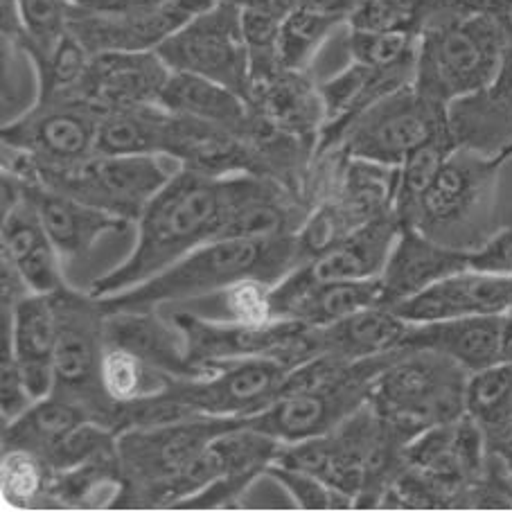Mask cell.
<instances>
[{
    "mask_svg": "<svg viewBox=\"0 0 512 512\" xmlns=\"http://www.w3.org/2000/svg\"><path fill=\"white\" fill-rule=\"evenodd\" d=\"M174 73L201 75L233 88L249 100L251 64L242 30V10L233 0H222L156 48Z\"/></svg>",
    "mask_w": 512,
    "mask_h": 512,
    "instance_id": "7c38bea8",
    "label": "cell"
},
{
    "mask_svg": "<svg viewBox=\"0 0 512 512\" xmlns=\"http://www.w3.org/2000/svg\"><path fill=\"white\" fill-rule=\"evenodd\" d=\"M3 343H0V411H3V425L19 418L21 413L34 402L32 395L25 386L23 370L14 357L10 325L3 321Z\"/></svg>",
    "mask_w": 512,
    "mask_h": 512,
    "instance_id": "b9f144b4",
    "label": "cell"
},
{
    "mask_svg": "<svg viewBox=\"0 0 512 512\" xmlns=\"http://www.w3.org/2000/svg\"><path fill=\"white\" fill-rule=\"evenodd\" d=\"M282 445L285 443H280L278 438L251 427L249 420L219 434L210 443V449H213L222 476L199 494L183 501L181 506L219 508L226 503H235L258 476L267 474L269 467L276 463Z\"/></svg>",
    "mask_w": 512,
    "mask_h": 512,
    "instance_id": "d6986e66",
    "label": "cell"
},
{
    "mask_svg": "<svg viewBox=\"0 0 512 512\" xmlns=\"http://www.w3.org/2000/svg\"><path fill=\"white\" fill-rule=\"evenodd\" d=\"M298 7H310L316 12H328V14H339L346 16L352 12V7L357 5V0H296Z\"/></svg>",
    "mask_w": 512,
    "mask_h": 512,
    "instance_id": "ee69618b",
    "label": "cell"
},
{
    "mask_svg": "<svg viewBox=\"0 0 512 512\" xmlns=\"http://www.w3.org/2000/svg\"><path fill=\"white\" fill-rule=\"evenodd\" d=\"M172 70L156 50H109L91 55L79 86V100L102 113L158 104Z\"/></svg>",
    "mask_w": 512,
    "mask_h": 512,
    "instance_id": "9a60e30c",
    "label": "cell"
},
{
    "mask_svg": "<svg viewBox=\"0 0 512 512\" xmlns=\"http://www.w3.org/2000/svg\"><path fill=\"white\" fill-rule=\"evenodd\" d=\"M291 370L285 361L271 357L226 361L199 377L172 379L158 395L190 416L249 420L271 406Z\"/></svg>",
    "mask_w": 512,
    "mask_h": 512,
    "instance_id": "4fadbf2b",
    "label": "cell"
},
{
    "mask_svg": "<svg viewBox=\"0 0 512 512\" xmlns=\"http://www.w3.org/2000/svg\"><path fill=\"white\" fill-rule=\"evenodd\" d=\"M393 310L409 323L512 314V273L467 267Z\"/></svg>",
    "mask_w": 512,
    "mask_h": 512,
    "instance_id": "2e32d148",
    "label": "cell"
},
{
    "mask_svg": "<svg viewBox=\"0 0 512 512\" xmlns=\"http://www.w3.org/2000/svg\"><path fill=\"white\" fill-rule=\"evenodd\" d=\"M470 267L494 273H512V217L499 231L490 237V242L470 255Z\"/></svg>",
    "mask_w": 512,
    "mask_h": 512,
    "instance_id": "7bdbcfd3",
    "label": "cell"
},
{
    "mask_svg": "<svg viewBox=\"0 0 512 512\" xmlns=\"http://www.w3.org/2000/svg\"><path fill=\"white\" fill-rule=\"evenodd\" d=\"M125 485L122 467L116 452L95 456L82 465L64 472L48 474L46 497L64 506H113Z\"/></svg>",
    "mask_w": 512,
    "mask_h": 512,
    "instance_id": "d6a6232c",
    "label": "cell"
},
{
    "mask_svg": "<svg viewBox=\"0 0 512 512\" xmlns=\"http://www.w3.org/2000/svg\"><path fill=\"white\" fill-rule=\"evenodd\" d=\"M158 104L179 116L213 122L242 136H251L255 125V111L246 97L213 79L192 73L172 70Z\"/></svg>",
    "mask_w": 512,
    "mask_h": 512,
    "instance_id": "f1b7e54d",
    "label": "cell"
},
{
    "mask_svg": "<svg viewBox=\"0 0 512 512\" xmlns=\"http://www.w3.org/2000/svg\"><path fill=\"white\" fill-rule=\"evenodd\" d=\"M402 231L400 219L388 213L359 226L328 251L300 264L287 278L294 282L323 280H368L379 278L391 255L397 235Z\"/></svg>",
    "mask_w": 512,
    "mask_h": 512,
    "instance_id": "7402d4cb",
    "label": "cell"
},
{
    "mask_svg": "<svg viewBox=\"0 0 512 512\" xmlns=\"http://www.w3.org/2000/svg\"><path fill=\"white\" fill-rule=\"evenodd\" d=\"M100 120L102 111L79 97L37 100L23 116L5 122L0 138L39 165L66 167L95 154Z\"/></svg>",
    "mask_w": 512,
    "mask_h": 512,
    "instance_id": "5bb4252c",
    "label": "cell"
},
{
    "mask_svg": "<svg viewBox=\"0 0 512 512\" xmlns=\"http://www.w3.org/2000/svg\"><path fill=\"white\" fill-rule=\"evenodd\" d=\"M52 296L57 314L55 386L52 393L66 397L91 413L95 422L120 434L122 404L113 402L102 386V357L107 350L104 323L107 312L91 291L79 294L64 285Z\"/></svg>",
    "mask_w": 512,
    "mask_h": 512,
    "instance_id": "9c48e42d",
    "label": "cell"
},
{
    "mask_svg": "<svg viewBox=\"0 0 512 512\" xmlns=\"http://www.w3.org/2000/svg\"><path fill=\"white\" fill-rule=\"evenodd\" d=\"M170 321L183 334L190 364L203 373L226 361L240 359L271 357L296 368L316 357L314 332L298 321L271 319L267 323H240L208 319L192 310H176Z\"/></svg>",
    "mask_w": 512,
    "mask_h": 512,
    "instance_id": "8fae6325",
    "label": "cell"
},
{
    "mask_svg": "<svg viewBox=\"0 0 512 512\" xmlns=\"http://www.w3.org/2000/svg\"><path fill=\"white\" fill-rule=\"evenodd\" d=\"M48 467L39 456L23 449H7L3 454V499L16 508H25L46 494Z\"/></svg>",
    "mask_w": 512,
    "mask_h": 512,
    "instance_id": "ab89813d",
    "label": "cell"
},
{
    "mask_svg": "<svg viewBox=\"0 0 512 512\" xmlns=\"http://www.w3.org/2000/svg\"><path fill=\"white\" fill-rule=\"evenodd\" d=\"M510 39L476 0H429L413 86L449 107L497 77Z\"/></svg>",
    "mask_w": 512,
    "mask_h": 512,
    "instance_id": "3957f363",
    "label": "cell"
},
{
    "mask_svg": "<svg viewBox=\"0 0 512 512\" xmlns=\"http://www.w3.org/2000/svg\"><path fill=\"white\" fill-rule=\"evenodd\" d=\"M409 321L393 307L373 305L325 328H312L316 355L359 361L400 350Z\"/></svg>",
    "mask_w": 512,
    "mask_h": 512,
    "instance_id": "83f0119b",
    "label": "cell"
},
{
    "mask_svg": "<svg viewBox=\"0 0 512 512\" xmlns=\"http://www.w3.org/2000/svg\"><path fill=\"white\" fill-rule=\"evenodd\" d=\"M161 158L93 154L75 165L46 167L21 149L3 145V172L21 181L48 185L127 222H138L147 203L174 174Z\"/></svg>",
    "mask_w": 512,
    "mask_h": 512,
    "instance_id": "8992f818",
    "label": "cell"
},
{
    "mask_svg": "<svg viewBox=\"0 0 512 512\" xmlns=\"http://www.w3.org/2000/svg\"><path fill=\"white\" fill-rule=\"evenodd\" d=\"M346 25V16L296 7L280 25V64L289 70H310L330 34Z\"/></svg>",
    "mask_w": 512,
    "mask_h": 512,
    "instance_id": "e575fe53",
    "label": "cell"
},
{
    "mask_svg": "<svg viewBox=\"0 0 512 512\" xmlns=\"http://www.w3.org/2000/svg\"><path fill=\"white\" fill-rule=\"evenodd\" d=\"M470 373L454 359L431 350L402 348L375 379L370 406L393 427L416 438L465 413Z\"/></svg>",
    "mask_w": 512,
    "mask_h": 512,
    "instance_id": "ba28073f",
    "label": "cell"
},
{
    "mask_svg": "<svg viewBox=\"0 0 512 512\" xmlns=\"http://www.w3.org/2000/svg\"><path fill=\"white\" fill-rule=\"evenodd\" d=\"M348 52L350 61H357V64L370 68H395L404 64H416L418 34L350 30Z\"/></svg>",
    "mask_w": 512,
    "mask_h": 512,
    "instance_id": "74e56055",
    "label": "cell"
},
{
    "mask_svg": "<svg viewBox=\"0 0 512 512\" xmlns=\"http://www.w3.org/2000/svg\"><path fill=\"white\" fill-rule=\"evenodd\" d=\"M170 375L158 373L125 348L107 346L102 357V386L113 402L129 404L163 393L172 384Z\"/></svg>",
    "mask_w": 512,
    "mask_h": 512,
    "instance_id": "d590c367",
    "label": "cell"
},
{
    "mask_svg": "<svg viewBox=\"0 0 512 512\" xmlns=\"http://www.w3.org/2000/svg\"><path fill=\"white\" fill-rule=\"evenodd\" d=\"M170 111L161 104L113 109L102 113L95 154L163 156Z\"/></svg>",
    "mask_w": 512,
    "mask_h": 512,
    "instance_id": "1f68e13d",
    "label": "cell"
},
{
    "mask_svg": "<svg viewBox=\"0 0 512 512\" xmlns=\"http://www.w3.org/2000/svg\"><path fill=\"white\" fill-rule=\"evenodd\" d=\"M267 474L276 479L282 488L289 492V497L296 501L298 508L305 510H325V508H352L355 501L348 494L334 490L332 485L321 481L319 476L310 472L296 470L280 463H273Z\"/></svg>",
    "mask_w": 512,
    "mask_h": 512,
    "instance_id": "60d3db41",
    "label": "cell"
},
{
    "mask_svg": "<svg viewBox=\"0 0 512 512\" xmlns=\"http://www.w3.org/2000/svg\"><path fill=\"white\" fill-rule=\"evenodd\" d=\"M10 325L14 357L23 370L25 386L37 402L48 397L55 386L57 314L50 294H28L12 310H3Z\"/></svg>",
    "mask_w": 512,
    "mask_h": 512,
    "instance_id": "d4e9b609",
    "label": "cell"
},
{
    "mask_svg": "<svg viewBox=\"0 0 512 512\" xmlns=\"http://www.w3.org/2000/svg\"><path fill=\"white\" fill-rule=\"evenodd\" d=\"M506 316H461L409 323L402 348L431 350L454 359L467 373H479L503 361Z\"/></svg>",
    "mask_w": 512,
    "mask_h": 512,
    "instance_id": "603a6c76",
    "label": "cell"
},
{
    "mask_svg": "<svg viewBox=\"0 0 512 512\" xmlns=\"http://www.w3.org/2000/svg\"><path fill=\"white\" fill-rule=\"evenodd\" d=\"M467 267H470V253L438 244L413 226H402L379 276L382 305H400Z\"/></svg>",
    "mask_w": 512,
    "mask_h": 512,
    "instance_id": "ffe728a7",
    "label": "cell"
},
{
    "mask_svg": "<svg viewBox=\"0 0 512 512\" xmlns=\"http://www.w3.org/2000/svg\"><path fill=\"white\" fill-rule=\"evenodd\" d=\"M400 350L359 361L316 355L291 370L280 395L249 425L285 445L328 434L368 404L375 379Z\"/></svg>",
    "mask_w": 512,
    "mask_h": 512,
    "instance_id": "277c9868",
    "label": "cell"
},
{
    "mask_svg": "<svg viewBox=\"0 0 512 512\" xmlns=\"http://www.w3.org/2000/svg\"><path fill=\"white\" fill-rule=\"evenodd\" d=\"M88 420L93 418L84 406L50 393L32 402L19 418L3 425V449H23L46 463L48 456Z\"/></svg>",
    "mask_w": 512,
    "mask_h": 512,
    "instance_id": "4dcf8cb0",
    "label": "cell"
},
{
    "mask_svg": "<svg viewBox=\"0 0 512 512\" xmlns=\"http://www.w3.org/2000/svg\"><path fill=\"white\" fill-rule=\"evenodd\" d=\"M445 131H449L445 104L422 95L411 82L352 120L332 149L348 158L400 167L418 147Z\"/></svg>",
    "mask_w": 512,
    "mask_h": 512,
    "instance_id": "30bf717a",
    "label": "cell"
},
{
    "mask_svg": "<svg viewBox=\"0 0 512 512\" xmlns=\"http://www.w3.org/2000/svg\"><path fill=\"white\" fill-rule=\"evenodd\" d=\"M465 413L479 425L488 452L512 463V361L470 375Z\"/></svg>",
    "mask_w": 512,
    "mask_h": 512,
    "instance_id": "f546056e",
    "label": "cell"
},
{
    "mask_svg": "<svg viewBox=\"0 0 512 512\" xmlns=\"http://www.w3.org/2000/svg\"><path fill=\"white\" fill-rule=\"evenodd\" d=\"M246 420L194 416L118 434L125 485L113 506H172L176 488L197 456L224 431Z\"/></svg>",
    "mask_w": 512,
    "mask_h": 512,
    "instance_id": "52a82bcc",
    "label": "cell"
},
{
    "mask_svg": "<svg viewBox=\"0 0 512 512\" xmlns=\"http://www.w3.org/2000/svg\"><path fill=\"white\" fill-rule=\"evenodd\" d=\"M303 264L298 235H228L201 244L143 285L97 298L104 312L154 310L163 303H185L217 294L235 282L260 278L271 285Z\"/></svg>",
    "mask_w": 512,
    "mask_h": 512,
    "instance_id": "7a4b0ae2",
    "label": "cell"
},
{
    "mask_svg": "<svg viewBox=\"0 0 512 512\" xmlns=\"http://www.w3.org/2000/svg\"><path fill=\"white\" fill-rule=\"evenodd\" d=\"M104 339L107 346L134 352L147 366L163 375L174 379L203 375V370L190 364L181 330L172 321H163L154 310L109 312L104 323Z\"/></svg>",
    "mask_w": 512,
    "mask_h": 512,
    "instance_id": "484cf974",
    "label": "cell"
},
{
    "mask_svg": "<svg viewBox=\"0 0 512 512\" xmlns=\"http://www.w3.org/2000/svg\"><path fill=\"white\" fill-rule=\"evenodd\" d=\"M271 289V282H264L260 278H246L235 282V285L208 296V300H213L217 310V316H208V319L267 323L273 319Z\"/></svg>",
    "mask_w": 512,
    "mask_h": 512,
    "instance_id": "f35d334b",
    "label": "cell"
},
{
    "mask_svg": "<svg viewBox=\"0 0 512 512\" xmlns=\"http://www.w3.org/2000/svg\"><path fill=\"white\" fill-rule=\"evenodd\" d=\"M273 179L255 174L208 176L179 167L138 217V242L129 258L91 285L95 298L143 285L201 244L226 235L240 208Z\"/></svg>",
    "mask_w": 512,
    "mask_h": 512,
    "instance_id": "6da1fadb",
    "label": "cell"
},
{
    "mask_svg": "<svg viewBox=\"0 0 512 512\" xmlns=\"http://www.w3.org/2000/svg\"><path fill=\"white\" fill-rule=\"evenodd\" d=\"M447 122L456 147L508 161L506 152L512 147V43L497 77L481 91L449 104Z\"/></svg>",
    "mask_w": 512,
    "mask_h": 512,
    "instance_id": "e0dca14e",
    "label": "cell"
},
{
    "mask_svg": "<svg viewBox=\"0 0 512 512\" xmlns=\"http://www.w3.org/2000/svg\"><path fill=\"white\" fill-rule=\"evenodd\" d=\"M19 183L23 197L37 210L61 260L86 258L102 235L122 233L129 226L127 219L104 213V210L88 206L70 194L52 190L48 185L21 179Z\"/></svg>",
    "mask_w": 512,
    "mask_h": 512,
    "instance_id": "44dd1931",
    "label": "cell"
},
{
    "mask_svg": "<svg viewBox=\"0 0 512 512\" xmlns=\"http://www.w3.org/2000/svg\"><path fill=\"white\" fill-rule=\"evenodd\" d=\"M503 163L499 156L456 147L406 226L449 249L476 253L501 226L497 190Z\"/></svg>",
    "mask_w": 512,
    "mask_h": 512,
    "instance_id": "5b68a950",
    "label": "cell"
},
{
    "mask_svg": "<svg viewBox=\"0 0 512 512\" xmlns=\"http://www.w3.org/2000/svg\"><path fill=\"white\" fill-rule=\"evenodd\" d=\"M429 0H357L348 14V30L420 34Z\"/></svg>",
    "mask_w": 512,
    "mask_h": 512,
    "instance_id": "8d00e7d4",
    "label": "cell"
},
{
    "mask_svg": "<svg viewBox=\"0 0 512 512\" xmlns=\"http://www.w3.org/2000/svg\"><path fill=\"white\" fill-rule=\"evenodd\" d=\"M382 305V280L294 282L282 278L271 289L273 319H289L307 328H325L366 307Z\"/></svg>",
    "mask_w": 512,
    "mask_h": 512,
    "instance_id": "ac0fdd59",
    "label": "cell"
},
{
    "mask_svg": "<svg viewBox=\"0 0 512 512\" xmlns=\"http://www.w3.org/2000/svg\"><path fill=\"white\" fill-rule=\"evenodd\" d=\"M456 149L452 131H445L438 138L429 140L427 145L418 147L406 161L400 165V176H397V190L393 213L406 226L416 213L420 199L431 188V183L440 172V167L447 161V156Z\"/></svg>",
    "mask_w": 512,
    "mask_h": 512,
    "instance_id": "836d02e7",
    "label": "cell"
},
{
    "mask_svg": "<svg viewBox=\"0 0 512 512\" xmlns=\"http://www.w3.org/2000/svg\"><path fill=\"white\" fill-rule=\"evenodd\" d=\"M3 258L21 273L32 294H55L66 285L59 271V253L32 203L23 197L3 210Z\"/></svg>",
    "mask_w": 512,
    "mask_h": 512,
    "instance_id": "4316f807",
    "label": "cell"
},
{
    "mask_svg": "<svg viewBox=\"0 0 512 512\" xmlns=\"http://www.w3.org/2000/svg\"><path fill=\"white\" fill-rule=\"evenodd\" d=\"M249 102L273 129L319 147L325 127V102L310 70H278L251 88Z\"/></svg>",
    "mask_w": 512,
    "mask_h": 512,
    "instance_id": "cb8c5ba5",
    "label": "cell"
}]
</instances>
